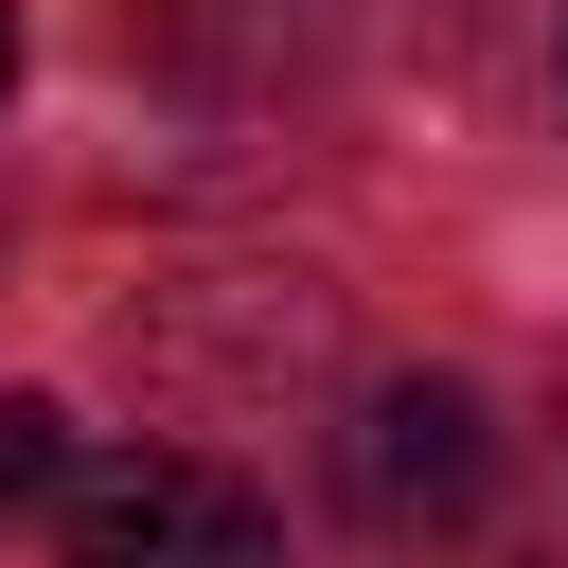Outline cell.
Here are the masks:
<instances>
[{"label": "cell", "instance_id": "3", "mask_svg": "<svg viewBox=\"0 0 568 568\" xmlns=\"http://www.w3.org/2000/svg\"><path fill=\"white\" fill-rule=\"evenodd\" d=\"M53 479H71V408L53 390H0V515H36Z\"/></svg>", "mask_w": 568, "mask_h": 568}, {"label": "cell", "instance_id": "4", "mask_svg": "<svg viewBox=\"0 0 568 568\" xmlns=\"http://www.w3.org/2000/svg\"><path fill=\"white\" fill-rule=\"evenodd\" d=\"M0 106H18V0H0Z\"/></svg>", "mask_w": 568, "mask_h": 568}, {"label": "cell", "instance_id": "1", "mask_svg": "<svg viewBox=\"0 0 568 568\" xmlns=\"http://www.w3.org/2000/svg\"><path fill=\"white\" fill-rule=\"evenodd\" d=\"M71 568H284V515H266L231 462L142 444V462H106V479L71 497Z\"/></svg>", "mask_w": 568, "mask_h": 568}, {"label": "cell", "instance_id": "2", "mask_svg": "<svg viewBox=\"0 0 568 568\" xmlns=\"http://www.w3.org/2000/svg\"><path fill=\"white\" fill-rule=\"evenodd\" d=\"M355 479H373L390 532H462V515L497 497V426H479V390H462V373H390L373 426H355Z\"/></svg>", "mask_w": 568, "mask_h": 568}, {"label": "cell", "instance_id": "5", "mask_svg": "<svg viewBox=\"0 0 568 568\" xmlns=\"http://www.w3.org/2000/svg\"><path fill=\"white\" fill-rule=\"evenodd\" d=\"M550 89H568V53H550Z\"/></svg>", "mask_w": 568, "mask_h": 568}]
</instances>
